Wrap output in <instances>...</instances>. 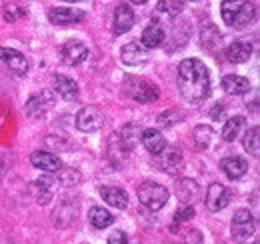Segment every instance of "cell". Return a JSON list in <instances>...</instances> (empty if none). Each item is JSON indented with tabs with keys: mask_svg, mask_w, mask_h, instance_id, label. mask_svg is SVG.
<instances>
[{
	"mask_svg": "<svg viewBox=\"0 0 260 244\" xmlns=\"http://www.w3.org/2000/svg\"><path fill=\"white\" fill-rule=\"evenodd\" d=\"M252 52H254V46H252V42L246 40V38H242V40H234L232 44H228L226 46V58L230 62H234V64L250 60Z\"/></svg>",
	"mask_w": 260,
	"mask_h": 244,
	"instance_id": "16",
	"label": "cell"
},
{
	"mask_svg": "<svg viewBox=\"0 0 260 244\" xmlns=\"http://www.w3.org/2000/svg\"><path fill=\"white\" fill-rule=\"evenodd\" d=\"M168 198H170L168 188L162 186V184L154 182V180H146V182H142L138 186V200H140V204L146 206L152 212L164 208Z\"/></svg>",
	"mask_w": 260,
	"mask_h": 244,
	"instance_id": "4",
	"label": "cell"
},
{
	"mask_svg": "<svg viewBox=\"0 0 260 244\" xmlns=\"http://www.w3.org/2000/svg\"><path fill=\"white\" fill-rule=\"evenodd\" d=\"M164 38H166L164 28L158 22H152V24H148V26L142 30L140 46H142V48H158L164 42Z\"/></svg>",
	"mask_w": 260,
	"mask_h": 244,
	"instance_id": "22",
	"label": "cell"
},
{
	"mask_svg": "<svg viewBox=\"0 0 260 244\" xmlns=\"http://www.w3.org/2000/svg\"><path fill=\"white\" fill-rule=\"evenodd\" d=\"M174 194L184 206H192L200 198V186L192 178H180L174 186Z\"/></svg>",
	"mask_w": 260,
	"mask_h": 244,
	"instance_id": "14",
	"label": "cell"
},
{
	"mask_svg": "<svg viewBox=\"0 0 260 244\" xmlns=\"http://www.w3.org/2000/svg\"><path fill=\"white\" fill-rule=\"evenodd\" d=\"M52 86H54V92H56L60 98H64L66 102L78 100V84H76L72 78L64 76V74H54Z\"/></svg>",
	"mask_w": 260,
	"mask_h": 244,
	"instance_id": "18",
	"label": "cell"
},
{
	"mask_svg": "<svg viewBox=\"0 0 260 244\" xmlns=\"http://www.w3.org/2000/svg\"><path fill=\"white\" fill-rule=\"evenodd\" d=\"M230 190H228L224 184L220 182H212L206 190V196H204V204L210 212H218V210H224L228 204H230Z\"/></svg>",
	"mask_w": 260,
	"mask_h": 244,
	"instance_id": "8",
	"label": "cell"
},
{
	"mask_svg": "<svg viewBox=\"0 0 260 244\" xmlns=\"http://www.w3.org/2000/svg\"><path fill=\"white\" fill-rule=\"evenodd\" d=\"M244 128V116H230L226 122H224V128H222V138L226 142H232L238 138V134L242 132Z\"/></svg>",
	"mask_w": 260,
	"mask_h": 244,
	"instance_id": "29",
	"label": "cell"
},
{
	"mask_svg": "<svg viewBox=\"0 0 260 244\" xmlns=\"http://www.w3.org/2000/svg\"><path fill=\"white\" fill-rule=\"evenodd\" d=\"M84 18H86L84 10L72 8V6H56V8H50V12H48V20L56 26L76 24V22H82Z\"/></svg>",
	"mask_w": 260,
	"mask_h": 244,
	"instance_id": "9",
	"label": "cell"
},
{
	"mask_svg": "<svg viewBox=\"0 0 260 244\" xmlns=\"http://www.w3.org/2000/svg\"><path fill=\"white\" fill-rule=\"evenodd\" d=\"M28 14V10L26 8H22V6H4V18L6 20H16L18 16H26Z\"/></svg>",
	"mask_w": 260,
	"mask_h": 244,
	"instance_id": "35",
	"label": "cell"
},
{
	"mask_svg": "<svg viewBox=\"0 0 260 244\" xmlns=\"http://www.w3.org/2000/svg\"><path fill=\"white\" fill-rule=\"evenodd\" d=\"M132 26H134V10L128 2H122L114 8L112 30H114V34H126Z\"/></svg>",
	"mask_w": 260,
	"mask_h": 244,
	"instance_id": "13",
	"label": "cell"
},
{
	"mask_svg": "<svg viewBox=\"0 0 260 244\" xmlns=\"http://www.w3.org/2000/svg\"><path fill=\"white\" fill-rule=\"evenodd\" d=\"M0 60L4 62L12 72H16L18 76H24L28 72V58L14 50V48H6V46H0Z\"/></svg>",
	"mask_w": 260,
	"mask_h": 244,
	"instance_id": "12",
	"label": "cell"
},
{
	"mask_svg": "<svg viewBox=\"0 0 260 244\" xmlns=\"http://www.w3.org/2000/svg\"><path fill=\"white\" fill-rule=\"evenodd\" d=\"M176 84L180 96L188 104H200L210 94V72L206 64L196 58H186L178 64Z\"/></svg>",
	"mask_w": 260,
	"mask_h": 244,
	"instance_id": "1",
	"label": "cell"
},
{
	"mask_svg": "<svg viewBox=\"0 0 260 244\" xmlns=\"http://www.w3.org/2000/svg\"><path fill=\"white\" fill-rule=\"evenodd\" d=\"M220 168L230 180H238L248 172V162L242 156H226L222 158Z\"/></svg>",
	"mask_w": 260,
	"mask_h": 244,
	"instance_id": "20",
	"label": "cell"
},
{
	"mask_svg": "<svg viewBox=\"0 0 260 244\" xmlns=\"http://www.w3.org/2000/svg\"><path fill=\"white\" fill-rule=\"evenodd\" d=\"M104 112L98 106H84L78 114H76V128L80 132H96L104 126Z\"/></svg>",
	"mask_w": 260,
	"mask_h": 244,
	"instance_id": "6",
	"label": "cell"
},
{
	"mask_svg": "<svg viewBox=\"0 0 260 244\" xmlns=\"http://www.w3.org/2000/svg\"><path fill=\"white\" fill-rule=\"evenodd\" d=\"M56 178H58V182L66 186V188H72V186H78V184L82 182V174L76 170V168H72V166H62L58 172H56Z\"/></svg>",
	"mask_w": 260,
	"mask_h": 244,
	"instance_id": "30",
	"label": "cell"
},
{
	"mask_svg": "<svg viewBox=\"0 0 260 244\" xmlns=\"http://www.w3.org/2000/svg\"><path fill=\"white\" fill-rule=\"evenodd\" d=\"M52 178L50 176H40L38 180H34L30 184V190H32L34 198H36V202L40 204V206H44V204H48L50 200H52Z\"/></svg>",
	"mask_w": 260,
	"mask_h": 244,
	"instance_id": "24",
	"label": "cell"
},
{
	"mask_svg": "<svg viewBox=\"0 0 260 244\" xmlns=\"http://www.w3.org/2000/svg\"><path fill=\"white\" fill-rule=\"evenodd\" d=\"M120 60L126 66H140L148 60V50L140 46V42H128L120 48Z\"/></svg>",
	"mask_w": 260,
	"mask_h": 244,
	"instance_id": "17",
	"label": "cell"
},
{
	"mask_svg": "<svg viewBox=\"0 0 260 244\" xmlns=\"http://www.w3.org/2000/svg\"><path fill=\"white\" fill-rule=\"evenodd\" d=\"M52 104H54L52 94H50L48 90H42V92H38V94H32V96L26 100V104H24V112H26L28 118L36 120V118L44 116Z\"/></svg>",
	"mask_w": 260,
	"mask_h": 244,
	"instance_id": "10",
	"label": "cell"
},
{
	"mask_svg": "<svg viewBox=\"0 0 260 244\" xmlns=\"http://www.w3.org/2000/svg\"><path fill=\"white\" fill-rule=\"evenodd\" d=\"M230 230H232V240L236 244H250L256 238V220L254 214L246 208L236 210L230 222Z\"/></svg>",
	"mask_w": 260,
	"mask_h": 244,
	"instance_id": "3",
	"label": "cell"
},
{
	"mask_svg": "<svg viewBox=\"0 0 260 244\" xmlns=\"http://www.w3.org/2000/svg\"><path fill=\"white\" fill-rule=\"evenodd\" d=\"M30 164L34 168L46 172V174H54L62 168V160L52 152H46V150H36L30 154Z\"/></svg>",
	"mask_w": 260,
	"mask_h": 244,
	"instance_id": "11",
	"label": "cell"
},
{
	"mask_svg": "<svg viewBox=\"0 0 260 244\" xmlns=\"http://www.w3.org/2000/svg\"><path fill=\"white\" fill-rule=\"evenodd\" d=\"M160 156V168H162L164 172H176L178 170V166H180V162H182V154L180 150L176 148V146H170V148H164L162 154H158Z\"/></svg>",
	"mask_w": 260,
	"mask_h": 244,
	"instance_id": "25",
	"label": "cell"
},
{
	"mask_svg": "<svg viewBox=\"0 0 260 244\" xmlns=\"http://www.w3.org/2000/svg\"><path fill=\"white\" fill-rule=\"evenodd\" d=\"M98 192L106 200V204H110L118 210H124L128 206V192L120 186H100Z\"/></svg>",
	"mask_w": 260,
	"mask_h": 244,
	"instance_id": "19",
	"label": "cell"
},
{
	"mask_svg": "<svg viewBox=\"0 0 260 244\" xmlns=\"http://www.w3.org/2000/svg\"><path fill=\"white\" fill-rule=\"evenodd\" d=\"M260 128L258 126H252V128H248L246 130V134H244V138H242V146H244V150L246 152H250L252 156H258L260 152Z\"/></svg>",
	"mask_w": 260,
	"mask_h": 244,
	"instance_id": "31",
	"label": "cell"
},
{
	"mask_svg": "<svg viewBox=\"0 0 260 244\" xmlns=\"http://www.w3.org/2000/svg\"><path fill=\"white\" fill-rule=\"evenodd\" d=\"M182 240H184V244H204V236H202V232L198 228H188L184 232Z\"/></svg>",
	"mask_w": 260,
	"mask_h": 244,
	"instance_id": "36",
	"label": "cell"
},
{
	"mask_svg": "<svg viewBox=\"0 0 260 244\" xmlns=\"http://www.w3.org/2000/svg\"><path fill=\"white\" fill-rule=\"evenodd\" d=\"M184 2H174V0H162V2H158L156 4V8H158V12H162L166 16H170V18H174V16H178L182 10H184Z\"/></svg>",
	"mask_w": 260,
	"mask_h": 244,
	"instance_id": "33",
	"label": "cell"
},
{
	"mask_svg": "<svg viewBox=\"0 0 260 244\" xmlns=\"http://www.w3.org/2000/svg\"><path fill=\"white\" fill-rule=\"evenodd\" d=\"M108 244H128V236L124 230H114L110 236H108Z\"/></svg>",
	"mask_w": 260,
	"mask_h": 244,
	"instance_id": "37",
	"label": "cell"
},
{
	"mask_svg": "<svg viewBox=\"0 0 260 244\" xmlns=\"http://www.w3.org/2000/svg\"><path fill=\"white\" fill-rule=\"evenodd\" d=\"M192 216H194V208H192V206H184V204H180V208L174 212V224L188 222V220H192Z\"/></svg>",
	"mask_w": 260,
	"mask_h": 244,
	"instance_id": "34",
	"label": "cell"
},
{
	"mask_svg": "<svg viewBox=\"0 0 260 244\" xmlns=\"http://www.w3.org/2000/svg\"><path fill=\"white\" fill-rule=\"evenodd\" d=\"M254 244H256V242H254Z\"/></svg>",
	"mask_w": 260,
	"mask_h": 244,
	"instance_id": "38",
	"label": "cell"
},
{
	"mask_svg": "<svg viewBox=\"0 0 260 244\" xmlns=\"http://www.w3.org/2000/svg\"><path fill=\"white\" fill-rule=\"evenodd\" d=\"M212 128L208 126V124H198L194 128V142L198 148H206L208 144H210V140H212Z\"/></svg>",
	"mask_w": 260,
	"mask_h": 244,
	"instance_id": "32",
	"label": "cell"
},
{
	"mask_svg": "<svg viewBox=\"0 0 260 244\" xmlns=\"http://www.w3.org/2000/svg\"><path fill=\"white\" fill-rule=\"evenodd\" d=\"M140 142L144 144V148H146L148 152L154 154V156L162 154L164 148H166V138L162 136L160 130H154V128H146V130H142Z\"/></svg>",
	"mask_w": 260,
	"mask_h": 244,
	"instance_id": "21",
	"label": "cell"
},
{
	"mask_svg": "<svg viewBox=\"0 0 260 244\" xmlns=\"http://www.w3.org/2000/svg\"><path fill=\"white\" fill-rule=\"evenodd\" d=\"M220 14H222V20L226 22L228 26L232 28H244L248 26L252 20H254V14H256V6L250 4V2H232L226 0L220 4Z\"/></svg>",
	"mask_w": 260,
	"mask_h": 244,
	"instance_id": "2",
	"label": "cell"
},
{
	"mask_svg": "<svg viewBox=\"0 0 260 244\" xmlns=\"http://www.w3.org/2000/svg\"><path fill=\"white\" fill-rule=\"evenodd\" d=\"M88 58V46L82 42V40H76V38H70L66 40L60 48V60L66 66H78Z\"/></svg>",
	"mask_w": 260,
	"mask_h": 244,
	"instance_id": "7",
	"label": "cell"
},
{
	"mask_svg": "<svg viewBox=\"0 0 260 244\" xmlns=\"http://www.w3.org/2000/svg\"><path fill=\"white\" fill-rule=\"evenodd\" d=\"M124 88H126V94L136 102H154L158 98L156 84H152L144 78H128Z\"/></svg>",
	"mask_w": 260,
	"mask_h": 244,
	"instance_id": "5",
	"label": "cell"
},
{
	"mask_svg": "<svg viewBox=\"0 0 260 244\" xmlns=\"http://www.w3.org/2000/svg\"><path fill=\"white\" fill-rule=\"evenodd\" d=\"M222 90L226 94H232V96L246 94L250 90V80L244 76H238V74H226L222 78Z\"/></svg>",
	"mask_w": 260,
	"mask_h": 244,
	"instance_id": "23",
	"label": "cell"
},
{
	"mask_svg": "<svg viewBox=\"0 0 260 244\" xmlns=\"http://www.w3.org/2000/svg\"><path fill=\"white\" fill-rule=\"evenodd\" d=\"M88 222L98 228V230H102V228H106V226H110L112 222H114V216L108 212L106 208H102V206H92L90 210H88Z\"/></svg>",
	"mask_w": 260,
	"mask_h": 244,
	"instance_id": "27",
	"label": "cell"
},
{
	"mask_svg": "<svg viewBox=\"0 0 260 244\" xmlns=\"http://www.w3.org/2000/svg\"><path fill=\"white\" fill-rule=\"evenodd\" d=\"M140 136H142V128H140L136 122L124 124V126H122V130H120V134H118V138L122 140V144H124L128 150H132V148L138 144Z\"/></svg>",
	"mask_w": 260,
	"mask_h": 244,
	"instance_id": "26",
	"label": "cell"
},
{
	"mask_svg": "<svg viewBox=\"0 0 260 244\" xmlns=\"http://www.w3.org/2000/svg\"><path fill=\"white\" fill-rule=\"evenodd\" d=\"M76 212H78V206L70 198H66L62 204H58L54 208V212H52V224L56 228H68L76 220Z\"/></svg>",
	"mask_w": 260,
	"mask_h": 244,
	"instance_id": "15",
	"label": "cell"
},
{
	"mask_svg": "<svg viewBox=\"0 0 260 244\" xmlns=\"http://www.w3.org/2000/svg\"><path fill=\"white\" fill-rule=\"evenodd\" d=\"M128 148L122 144V140L118 138V134L114 132V134H110V140H108V158L112 160V164H116V156H120L118 160H120V164L124 162V158L128 156Z\"/></svg>",
	"mask_w": 260,
	"mask_h": 244,
	"instance_id": "28",
	"label": "cell"
}]
</instances>
